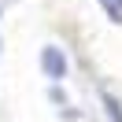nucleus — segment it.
Listing matches in <instances>:
<instances>
[{
    "label": "nucleus",
    "mask_w": 122,
    "mask_h": 122,
    "mask_svg": "<svg viewBox=\"0 0 122 122\" xmlns=\"http://www.w3.org/2000/svg\"><path fill=\"white\" fill-rule=\"evenodd\" d=\"M41 70H45L48 81H63V78H67V56H63V48L45 45V52H41Z\"/></svg>",
    "instance_id": "f257e3e1"
},
{
    "label": "nucleus",
    "mask_w": 122,
    "mask_h": 122,
    "mask_svg": "<svg viewBox=\"0 0 122 122\" xmlns=\"http://www.w3.org/2000/svg\"><path fill=\"white\" fill-rule=\"evenodd\" d=\"M100 100H104V111H107V118H111V122H122V107H118V100H115L111 92H104Z\"/></svg>",
    "instance_id": "f03ea898"
},
{
    "label": "nucleus",
    "mask_w": 122,
    "mask_h": 122,
    "mask_svg": "<svg viewBox=\"0 0 122 122\" xmlns=\"http://www.w3.org/2000/svg\"><path fill=\"white\" fill-rule=\"evenodd\" d=\"M100 8L107 11L111 22H122V0H100Z\"/></svg>",
    "instance_id": "7ed1b4c3"
}]
</instances>
